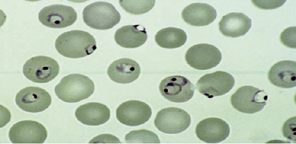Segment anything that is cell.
<instances>
[{"label":"cell","mask_w":296,"mask_h":144,"mask_svg":"<svg viewBox=\"0 0 296 144\" xmlns=\"http://www.w3.org/2000/svg\"><path fill=\"white\" fill-rule=\"evenodd\" d=\"M55 46L59 54L73 58L86 56L93 53L97 48L93 36L88 32L79 30L62 33L56 39Z\"/></svg>","instance_id":"6da1fadb"},{"label":"cell","mask_w":296,"mask_h":144,"mask_svg":"<svg viewBox=\"0 0 296 144\" xmlns=\"http://www.w3.org/2000/svg\"><path fill=\"white\" fill-rule=\"evenodd\" d=\"M94 83L87 76L77 73L63 77L55 86L58 98L67 103H76L86 99L93 93Z\"/></svg>","instance_id":"7a4b0ae2"},{"label":"cell","mask_w":296,"mask_h":144,"mask_svg":"<svg viewBox=\"0 0 296 144\" xmlns=\"http://www.w3.org/2000/svg\"><path fill=\"white\" fill-rule=\"evenodd\" d=\"M84 22L90 27L97 30L112 28L120 22L121 16L111 4L104 1L91 3L83 12Z\"/></svg>","instance_id":"3957f363"},{"label":"cell","mask_w":296,"mask_h":144,"mask_svg":"<svg viewBox=\"0 0 296 144\" xmlns=\"http://www.w3.org/2000/svg\"><path fill=\"white\" fill-rule=\"evenodd\" d=\"M267 94L264 90L246 86L238 89L231 96L230 103L239 112L252 114L261 110L266 105Z\"/></svg>","instance_id":"277c9868"},{"label":"cell","mask_w":296,"mask_h":144,"mask_svg":"<svg viewBox=\"0 0 296 144\" xmlns=\"http://www.w3.org/2000/svg\"><path fill=\"white\" fill-rule=\"evenodd\" d=\"M58 62L52 58L39 56L27 60L23 73L28 79L35 83H47L54 79L59 72Z\"/></svg>","instance_id":"5b68a950"},{"label":"cell","mask_w":296,"mask_h":144,"mask_svg":"<svg viewBox=\"0 0 296 144\" xmlns=\"http://www.w3.org/2000/svg\"><path fill=\"white\" fill-rule=\"evenodd\" d=\"M191 123L190 115L184 110L175 107L162 109L157 113L154 121L156 127L164 133H180L189 126Z\"/></svg>","instance_id":"8992f818"},{"label":"cell","mask_w":296,"mask_h":144,"mask_svg":"<svg viewBox=\"0 0 296 144\" xmlns=\"http://www.w3.org/2000/svg\"><path fill=\"white\" fill-rule=\"evenodd\" d=\"M187 63L193 68L206 70L216 66L222 59V54L215 46L207 43H200L189 48L185 55Z\"/></svg>","instance_id":"52a82bcc"},{"label":"cell","mask_w":296,"mask_h":144,"mask_svg":"<svg viewBox=\"0 0 296 144\" xmlns=\"http://www.w3.org/2000/svg\"><path fill=\"white\" fill-rule=\"evenodd\" d=\"M235 83L234 78L230 74L217 71L201 77L196 84V88L200 93L211 98L228 92Z\"/></svg>","instance_id":"ba28073f"},{"label":"cell","mask_w":296,"mask_h":144,"mask_svg":"<svg viewBox=\"0 0 296 144\" xmlns=\"http://www.w3.org/2000/svg\"><path fill=\"white\" fill-rule=\"evenodd\" d=\"M47 136L45 127L38 122L31 120L17 122L9 132L10 139L13 143H42Z\"/></svg>","instance_id":"9c48e42d"},{"label":"cell","mask_w":296,"mask_h":144,"mask_svg":"<svg viewBox=\"0 0 296 144\" xmlns=\"http://www.w3.org/2000/svg\"><path fill=\"white\" fill-rule=\"evenodd\" d=\"M159 89L165 98L178 103L190 100L193 96L195 91L194 86L190 81L179 75L166 77L161 81Z\"/></svg>","instance_id":"30bf717a"},{"label":"cell","mask_w":296,"mask_h":144,"mask_svg":"<svg viewBox=\"0 0 296 144\" xmlns=\"http://www.w3.org/2000/svg\"><path fill=\"white\" fill-rule=\"evenodd\" d=\"M38 19L42 24L53 28H63L76 21L77 13L72 7L61 4L46 6L40 12Z\"/></svg>","instance_id":"8fae6325"},{"label":"cell","mask_w":296,"mask_h":144,"mask_svg":"<svg viewBox=\"0 0 296 144\" xmlns=\"http://www.w3.org/2000/svg\"><path fill=\"white\" fill-rule=\"evenodd\" d=\"M16 105L22 110L31 113L42 111L48 108L51 103V97L44 89L34 86L27 87L16 94Z\"/></svg>","instance_id":"7c38bea8"},{"label":"cell","mask_w":296,"mask_h":144,"mask_svg":"<svg viewBox=\"0 0 296 144\" xmlns=\"http://www.w3.org/2000/svg\"><path fill=\"white\" fill-rule=\"evenodd\" d=\"M152 114L151 109L146 103L131 100L122 103L117 108L116 117L122 124L136 126L147 122Z\"/></svg>","instance_id":"4fadbf2b"},{"label":"cell","mask_w":296,"mask_h":144,"mask_svg":"<svg viewBox=\"0 0 296 144\" xmlns=\"http://www.w3.org/2000/svg\"><path fill=\"white\" fill-rule=\"evenodd\" d=\"M195 132L200 140L207 143H219L229 136L230 128L228 124L218 118L204 119L197 124Z\"/></svg>","instance_id":"5bb4252c"},{"label":"cell","mask_w":296,"mask_h":144,"mask_svg":"<svg viewBox=\"0 0 296 144\" xmlns=\"http://www.w3.org/2000/svg\"><path fill=\"white\" fill-rule=\"evenodd\" d=\"M140 73V68L135 61L123 58L114 61L108 67L107 73L110 79L117 83L126 84L136 79Z\"/></svg>","instance_id":"9a60e30c"},{"label":"cell","mask_w":296,"mask_h":144,"mask_svg":"<svg viewBox=\"0 0 296 144\" xmlns=\"http://www.w3.org/2000/svg\"><path fill=\"white\" fill-rule=\"evenodd\" d=\"M296 62L285 60L274 64L268 74L269 82L281 88H288L296 86Z\"/></svg>","instance_id":"2e32d148"},{"label":"cell","mask_w":296,"mask_h":144,"mask_svg":"<svg viewBox=\"0 0 296 144\" xmlns=\"http://www.w3.org/2000/svg\"><path fill=\"white\" fill-rule=\"evenodd\" d=\"M216 10L212 6L205 3H194L186 7L181 16L184 20L190 25L203 26L209 25L216 19Z\"/></svg>","instance_id":"e0dca14e"},{"label":"cell","mask_w":296,"mask_h":144,"mask_svg":"<svg viewBox=\"0 0 296 144\" xmlns=\"http://www.w3.org/2000/svg\"><path fill=\"white\" fill-rule=\"evenodd\" d=\"M75 115L78 120L82 123L96 126L103 124L109 119L110 111L103 104L90 102L79 106L76 109Z\"/></svg>","instance_id":"ac0fdd59"},{"label":"cell","mask_w":296,"mask_h":144,"mask_svg":"<svg viewBox=\"0 0 296 144\" xmlns=\"http://www.w3.org/2000/svg\"><path fill=\"white\" fill-rule=\"evenodd\" d=\"M219 25L223 35L235 38L244 35L249 31L251 20L243 13L232 12L223 16Z\"/></svg>","instance_id":"d6986e66"},{"label":"cell","mask_w":296,"mask_h":144,"mask_svg":"<svg viewBox=\"0 0 296 144\" xmlns=\"http://www.w3.org/2000/svg\"><path fill=\"white\" fill-rule=\"evenodd\" d=\"M147 35L145 28L140 25L123 26L117 30L114 39L116 43L126 48L139 47L147 41Z\"/></svg>","instance_id":"ffe728a7"},{"label":"cell","mask_w":296,"mask_h":144,"mask_svg":"<svg viewBox=\"0 0 296 144\" xmlns=\"http://www.w3.org/2000/svg\"><path fill=\"white\" fill-rule=\"evenodd\" d=\"M186 33L181 29L168 27L159 31L155 37L156 43L161 48L173 49L180 47L186 42Z\"/></svg>","instance_id":"44dd1931"},{"label":"cell","mask_w":296,"mask_h":144,"mask_svg":"<svg viewBox=\"0 0 296 144\" xmlns=\"http://www.w3.org/2000/svg\"><path fill=\"white\" fill-rule=\"evenodd\" d=\"M155 0H120L122 8L131 14L138 15L147 13L154 6Z\"/></svg>","instance_id":"7402d4cb"},{"label":"cell","mask_w":296,"mask_h":144,"mask_svg":"<svg viewBox=\"0 0 296 144\" xmlns=\"http://www.w3.org/2000/svg\"><path fill=\"white\" fill-rule=\"evenodd\" d=\"M125 140L127 143H160L157 135L145 129L133 130L127 134Z\"/></svg>","instance_id":"603a6c76"},{"label":"cell","mask_w":296,"mask_h":144,"mask_svg":"<svg viewBox=\"0 0 296 144\" xmlns=\"http://www.w3.org/2000/svg\"><path fill=\"white\" fill-rule=\"evenodd\" d=\"M296 26L288 27L280 34V41L285 46L291 48H296Z\"/></svg>","instance_id":"cb8c5ba5"},{"label":"cell","mask_w":296,"mask_h":144,"mask_svg":"<svg viewBox=\"0 0 296 144\" xmlns=\"http://www.w3.org/2000/svg\"><path fill=\"white\" fill-rule=\"evenodd\" d=\"M283 136L289 139L296 141V117L291 118L284 123L282 128Z\"/></svg>","instance_id":"d4e9b609"},{"label":"cell","mask_w":296,"mask_h":144,"mask_svg":"<svg viewBox=\"0 0 296 144\" xmlns=\"http://www.w3.org/2000/svg\"><path fill=\"white\" fill-rule=\"evenodd\" d=\"M286 0H251L257 8L263 10H272L282 6Z\"/></svg>","instance_id":"484cf974"}]
</instances>
